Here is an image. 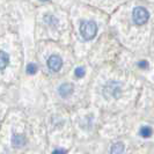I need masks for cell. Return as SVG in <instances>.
<instances>
[{
    "label": "cell",
    "instance_id": "1",
    "mask_svg": "<svg viewBox=\"0 0 154 154\" xmlns=\"http://www.w3.org/2000/svg\"><path fill=\"white\" fill-rule=\"evenodd\" d=\"M80 35L86 41H91L95 37L97 32V24L94 21H82L80 23Z\"/></svg>",
    "mask_w": 154,
    "mask_h": 154
},
{
    "label": "cell",
    "instance_id": "2",
    "mask_svg": "<svg viewBox=\"0 0 154 154\" xmlns=\"http://www.w3.org/2000/svg\"><path fill=\"white\" fill-rule=\"evenodd\" d=\"M149 13L146 8L144 7H136L132 12V20L137 26H143L148 21Z\"/></svg>",
    "mask_w": 154,
    "mask_h": 154
},
{
    "label": "cell",
    "instance_id": "3",
    "mask_svg": "<svg viewBox=\"0 0 154 154\" xmlns=\"http://www.w3.org/2000/svg\"><path fill=\"white\" fill-rule=\"evenodd\" d=\"M46 64H48V67H49L50 71H52V72H58L63 66V59L58 54H51V56L48 58Z\"/></svg>",
    "mask_w": 154,
    "mask_h": 154
},
{
    "label": "cell",
    "instance_id": "4",
    "mask_svg": "<svg viewBox=\"0 0 154 154\" xmlns=\"http://www.w3.org/2000/svg\"><path fill=\"white\" fill-rule=\"evenodd\" d=\"M121 91V85L118 82H108L107 85L104 86V96H110V97H116L117 93Z\"/></svg>",
    "mask_w": 154,
    "mask_h": 154
},
{
    "label": "cell",
    "instance_id": "5",
    "mask_svg": "<svg viewBox=\"0 0 154 154\" xmlns=\"http://www.w3.org/2000/svg\"><path fill=\"white\" fill-rule=\"evenodd\" d=\"M27 143V138L21 134V133H14L13 137H12V145L15 147V148H21L26 145Z\"/></svg>",
    "mask_w": 154,
    "mask_h": 154
},
{
    "label": "cell",
    "instance_id": "6",
    "mask_svg": "<svg viewBox=\"0 0 154 154\" xmlns=\"http://www.w3.org/2000/svg\"><path fill=\"white\" fill-rule=\"evenodd\" d=\"M73 89H74V88H73V85L66 82V84H62V85L59 86L58 93H59V95H60L62 97H69V95H72Z\"/></svg>",
    "mask_w": 154,
    "mask_h": 154
},
{
    "label": "cell",
    "instance_id": "7",
    "mask_svg": "<svg viewBox=\"0 0 154 154\" xmlns=\"http://www.w3.org/2000/svg\"><path fill=\"white\" fill-rule=\"evenodd\" d=\"M8 64H9V54L4 50H0V71L6 69Z\"/></svg>",
    "mask_w": 154,
    "mask_h": 154
},
{
    "label": "cell",
    "instance_id": "8",
    "mask_svg": "<svg viewBox=\"0 0 154 154\" xmlns=\"http://www.w3.org/2000/svg\"><path fill=\"white\" fill-rule=\"evenodd\" d=\"M124 152L123 143H115L110 147V154H122Z\"/></svg>",
    "mask_w": 154,
    "mask_h": 154
},
{
    "label": "cell",
    "instance_id": "9",
    "mask_svg": "<svg viewBox=\"0 0 154 154\" xmlns=\"http://www.w3.org/2000/svg\"><path fill=\"white\" fill-rule=\"evenodd\" d=\"M139 134L141 136V137H144V138H148V137H151L152 134H153V130L149 128V126H143L140 130H139Z\"/></svg>",
    "mask_w": 154,
    "mask_h": 154
},
{
    "label": "cell",
    "instance_id": "10",
    "mask_svg": "<svg viewBox=\"0 0 154 154\" xmlns=\"http://www.w3.org/2000/svg\"><path fill=\"white\" fill-rule=\"evenodd\" d=\"M26 72H27V74H35L36 72H37V66L34 64V63H29L28 65H27V67H26Z\"/></svg>",
    "mask_w": 154,
    "mask_h": 154
},
{
    "label": "cell",
    "instance_id": "11",
    "mask_svg": "<svg viewBox=\"0 0 154 154\" xmlns=\"http://www.w3.org/2000/svg\"><path fill=\"white\" fill-rule=\"evenodd\" d=\"M44 21H45L49 26H56V24H57V19L54 17L52 15H49V14L44 16Z\"/></svg>",
    "mask_w": 154,
    "mask_h": 154
},
{
    "label": "cell",
    "instance_id": "12",
    "mask_svg": "<svg viewBox=\"0 0 154 154\" xmlns=\"http://www.w3.org/2000/svg\"><path fill=\"white\" fill-rule=\"evenodd\" d=\"M74 74H75L77 78H82L85 75V69H84V67H78V69H75Z\"/></svg>",
    "mask_w": 154,
    "mask_h": 154
},
{
    "label": "cell",
    "instance_id": "13",
    "mask_svg": "<svg viewBox=\"0 0 154 154\" xmlns=\"http://www.w3.org/2000/svg\"><path fill=\"white\" fill-rule=\"evenodd\" d=\"M52 154H66V151L63 149V148H57L52 152Z\"/></svg>",
    "mask_w": 154,
    "mask_h": 154
},
{
    "label": "cell",
    "instance_id": "14",
    "mask_svg": "<svg viewBox=\"0 0 154 154\" xmlns=\"http://www.w3.org/2000/svg\"><path fill=\"white\" fill-rule=\"evenodd\" d=\"M139 66H140V67H144V69H146L147 66H148V64H147L146 60H141V62L139 63Z\"/></svg>",
    "mask_w": 154,
    "mask_h": 154
},
{
    "label": "cell",
    "instance_id": "15",
    "mask_svg": "<svg viewBox=\"0 0 154 154\" xmlns=\"http://www.w3.org/2000/svg\"><path fill=\"white\" fill-rule=\"evenodd\" d=\"M41 1H48V0H41Z\"/></svg>",
    "mask_w": 154,
    "mask_h": 154
}]
</instances>
